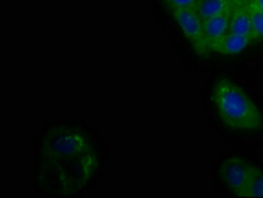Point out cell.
<instances>
[{
  "instance_id": "obj_1",
  "label": "cell",
  "mask_w": 263,
  "mask_h": 198,
  "mask_svg": "<svg viewBox=\"0 0 263 198\" xmlns=\"http://www.w3.org/2000/svg\"><path fill=\"white\" fill-rule=\"evenodd\" d=\"M98 157L82 131L59 126L41 143L40 173L62 194L81 192L96 174Z\"/></svg>"
},
{
  "instance_id": "obj_2",
  "label": "cell",
  "mask_w": 263,
  "mask_h": 198,
  "mask_svg": "<svg viewBox=\"0 0 263 198\" xmlns=\"http://www.w3.org/2000/svg\"><path fill=\"white\" fill-rule=\"evenodd\" d=\"M212 101L220 121L234 131L263 130V115L243 90L228 78H218Z\"/></svg>"
},
{
  "instance_id": "obj_3",
  "label": "cell",
  "mask_w": 263,
  "mask_h": 198,
  "mask_svg": "<svg viewBox=\"0 0 263 198\" xmlns=\"http://www.w3.org/2000/svg\"><path fill=\"white\" fill-rule=\"evenodd\" d=\"M171 13L196 54L201 58H206L212 52L205 38L204 20L195 10H171Z\"/></svg>"
},
{
  "instance_id": "obj_4",
  "label": "cell",
  "mask_w": 263,
  "mask_h": 198,
  "mask_svg": "<svg viewBox=\"0 0 263 198\" xmlns=\"http://www.w3.org/2000/svg\"><path fill=\"white\" fill-rule=\"evenodd\" d=\"M250 167L248 161L238 156L228 157L221 165L220 174L228 188L238 197H245V189L248 183Z\"/></svg>"
},
{
  "instance_id": "obj_5",
  "label": "cell",
  "mask_w": 263,
  "mask_h": 198,
  "mask_svg": "<svg viewBox=\"0 0 263 198\" xmlns=\"http://www.w3.org/2000/svg\"><path fill=\"white\" fill-rule=\"evenodd\" d=\"M229 25L230 13L204 20L205 38H206L211 52H213L217 45L223 40L226 34L229 33Z\"/></svg>"
},
{
  "instance_id": "obj_6",
  "label": "cell",
  "mask_w": 263,
  "mask_h": 198,
  "mask_svg": "<svg viewBox=\"0 0 263 198\" xmlns=\"http://www.w3.org/2000/svg\"><path fill=\"white\" fill-rule=\"evenodd\" d=\"M230 33L242 34V36H249L253 38V29H251V20L249 15L248 0H241L234 10L230 13Z\"/></svg>"
},
{
  "instance_id": "obj_7",
  "label": "cell",
  "mask_w": 263,
  "mask_h": 198,
  "mask_svg": "<svg viewBox=\"0 0 263 198\" xmlns=\"http://www.w3.org/2000/svg\"><path fill=\"white\" fill-rule=\"evenodd\" d=\"M253 43L254 40L249 36H242V34H235L229 32L223 37V40L217 45L213 53H220L223 56H237Z\"/></svg>"
},
{
  "instance_id": "obj_8",
  "label": "cell",
  "mask_w": 263,
  "mask_h": 198,
  "mask_svg": "<svg viewBox=\"0 0 263 198\" xmlns=\"http://www.w3.org/2000/svg\"><path fill=\"white\" fill-rule=\"evenodd\" d=\"M238 3H230L226 0H201L195 8V11L202 20H206L216 17V16L232 13L234 7Z\"/></svg>"
},
{
  "instance_id": "obj_9",
  "label": "cell",
  "mask_w": 263,
  "mask_h": 198,
  "mask_svg": "<svg viewBox=\"0 0 263 198\" xmlns=\"http://www.w3.org/2000/svg\"><path fill=\"white\" fill-rule=\"evenodd\" d=\"M245 197L263 198V170L254 165H251L250 172H249Z\"/></svg>"
},
{
  "instance_id": "obj_10",
  "label": "cell",
  "mask_w": 263,
  "mask_h": 198,
  "mask_svg": "<svg viewBox=\"0 0 263 198\" xmlns=\"http://www.w3.org/2000/svg\"><path fill=\"white\" fill-rule=\"evenodd\" d=\"M248 8L251 20V29H253L254 43L263 41V12L253 3V2H251V0H248Z\"/></svg>"
},
{
  "instance_id": "obj_11",
  "label": "cell",
  "mask_w": 263,
  "mask_h": 198,
  "mask_svg": "<svg viewBox=\"0 0 263 198\" xmlns=\"http://www.w3.org/2000/svg\"><path fill=\"white\" fill-rule=\"evenodd\" d=\"M171 10H195L201 0H163Z\"/></svg>"
},
{
  "instance_id": "obj_12",
  "label": "cell",
  "mask_w": 263,
  "mask_h": 198,
  "mask_svg": "<svg viewBox=\"0 0 263 198\" xmlns=\"http://www.w3.org/2000/svg\"><path fill=\"white\" fill-rule=\"evenodd\" d=\"M251 2H253V3L255 4V6H257L258 8H259V10L263 12V0H251Z\"/></svg>"
},
{
  "instance_id": "obj_13",
  "label": "cell",
  "mask_w": 263,
  "mask_h": 198,
  "mask_svg": "<svg viewBox=\"0 0 263 198\" xmlns=\"http://www.w3.org/2000/svg\"><path fill=\"white\" fill-rule=\"evenodd\" d=\"M226 2H230V3H238L241 0H226Z\"/></svg>"
}]
</instances>
